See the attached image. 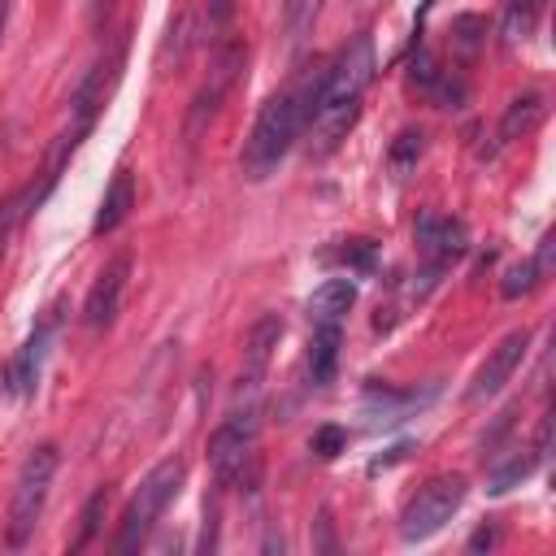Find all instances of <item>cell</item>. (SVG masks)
Instances as JSON below:
<instances>
[{
    "mask_svg": "<svg viewBox=\"0 0 556 556\" xmlns=\"http://www.w3.org/2000/svg\"><path fill=\"white\" fill-rule=\"evenodd\" d=\"M321 70L326 65L304 70L287 91H278L261 104V113H256V122L243 139V152H239L243 178H252V182L269 178L282 165V156L291 152V143L308 130V122L317 113V96H321Z\"/></svg>",
    "mask_w": 556,
    "mask_h": 556,
    "instance_id": "6da1fadb",
    "label": "cell"
},
{
    "mask_svg": "<svg viewBox=\"0 0 556 556\" xmlns=\"http://www.w3.org/2000/svg\"><path fill=\"white\" fill-rule=\"evenodd\" d=\"M187 482V460L182 456H165L161 465L148 469V478L139 482V491L130 495L126 513H122V526H117V539H113V552H139L143 539L152 534V526L161 521V513L178 500Z\"/></svg>",
    "mask_w": 556,
    "mask_h": 556,
    "instance_id": "7a4b0ae2",
    "label": "cell"
},
{
    "mask_svg": "<svg viewBox=\"0 0 556 556\" xmlns=\"http://www.w3.org/2000/svg\"><path fill=\"white\" fill-rule=\"evenodd\" d=\"M56 465H61V452L56 443H39L26 452L22 469H17V482H13V500H9V543L22 547L39 517H43V504H48V486L56 478Z\"/></svg>",
    "mask_w": 556,
    "mask_h": 556,
    "instance_id": "3957f363",
    "label": "cell"
},
{
    "mask_svg": "<svg viewBox=\"0 0 556 556\" xmlns=\"http://www.w3.org/2000/svg\"><path fill=\"white\" fill-rule=\"evenodd\" d=\"M465 491H469L465 473H434L430 482H421L417 495L400 513V539L404 543H421V539L439 534L456 517V508L465 504Z\"/></svg>",
    "mask_w": 556,
    "mask_h": 556,
    "instance_id": "277c9868",
    "label": "cell"
},
{
    "mask_svg": "<svg viewBox=\"0 0 556 556\" xmlns=\"http://www.w3.org/2000/svg\"><path fill=\"white\" fill-rule=\"evenodd\" d=\"M369 78H374V39L356 35L334 52V61H326L317 104H361Z\"/></svg>",
    "mask_w": 556,
    "mask_h": 556,
    "instance_id": "5b68a950",
    "label": "cell"
},
{
    "mask_svg": "<svg viewBox=\"0 0 556 556\" xmlns=\"http://www.w3.org/2000/svg\"><path fill=\"white\" fill-rule=\"evenodd\" d=\"M256 434H261V413L248 404V408H235L213 434H208V465L217 473V482H230L243 473V465L252 460L256 452Z\"/></svg>",
    "mask_w": 556,
    "mask_h": 556,
    "instance_id": "8992f818",
    "label": "cell"
},
{
    "mask_svg": "<svg viewBox=\"0 0 556 556\" xmlns=\"http://www.w3.org/2000/svg\"><path fill=\"white\" fill-rule=\"evenodd\" d=\"M239 70H243V43H222L213 52V70H208L204 87L195 91V100L187 109V143H195V135L213 122V113L222 109V100H226L230 83L239 78Z\"/></svg>",
    "mask_w": 556,
    "mask_h": 556,
    "instance_id": "52a82bcc",
    "label": "cell"
},
{
    "mask_svg": "<svg viewBox=\"0 0 556 556\" xmlns=\"http://www.w3.org/2000/svg\"><path fill=\"white\" fill-rule=\"evenodd\" d=\"M526 352H530V330H508L491 352H486V361L473 369V378H469V391H465V400H491V395H500L504 391V382L517 374V365L526 361Z\"/></svg>",
    "mask_w": 556,
    "mask_h": 556,
    "instance_id": "ba28073f",
    "label": "cell"
},
{
    "mask_svg": "<svg viewBox=\"0 0 556 556\" xmlns=\"http://www.w3.org/2000/svg\"><path fill=\"white\" fill-rule=\"evenodd\" d=\"M130 252H117L100 274H96V282H91V291H87V300H83V321H87V330H109L113 326V317H117V308H122V295H126V282H130Z\"/></svg>",
    "mask_w": 556,
    "mask_h": 556,
    "instance_id": "9c48e42d",
    "label": "cell"
},
{
    "mask_svg": "<svg viewBox=\"0 0 556 556\" xmlns=\"http://www.w3.org/2000/svg\"><path fill=\"white\" fill-rule=\"evenodd\" d=\"M417 248H421V265L447 274V265L460 261L465 248H469L465 222H456V217H439V213H421V222H417Z\"/></svg>",
    "mask_w": 556,
    "mask_h": 556,
    "instance_id": "30bf717a",
    "label": "cell"
},
{
    "mask_svg": "<svg viewBox=\"0 0 556 556\" xmlns=\"http://www.w3.org/2000/svg\"><path fill=\"white\" fill-rule=\"evenodd\" d=\"M52 334H56V317L48 313L30 334H26V343L13 352V361L4 365V395H30L35 391V382H39V374H43V356H48V343H52Z\"/></svg>",
    "mask_w": 556,
    "mask_h": 556,
    "instance_id": "8fae6325",
    "label": "cell"
},
{
    "mask_svg": "<svg viewBox=\"0 0 556 556\" xmlns=\"http://www.w3.org/2000/svg\"><path fill=\"white\" fill-rule=\"evenodd\" d=\"M278 339H282V317H278V313H265V317H256V321H252V330H248V343H243V374H239V395H243V391H252V387L265 378V369H269V361H274V348H278Z\"/></svg>",
    "mask_w": 556,
    "mask_h": 556,
    "instance_id": "7c38bea8",
    "label": "cell"
},
{
    "mask_svg": "<svg viewBox=\"0 0 556 556\" xmlns=\"http://www.w3.org/2000/svg\"><path fill=\"white\" fill-rule=\"evenodd\" d=\"M543 117H547V96H543V91H521V96H513L508 109H504V117H500V126H495V148H508V143L526 139V135H534V126H539Z\"/></svg>",
    "mask_w": 556,
    "mask_h": 556,
    "instance_id": "4fadbf2b",
    "label": "cell"
},
{
    "mask_svg": "<svg viewBox=\"0 0 556 556\" xmlns=\"http://www.w3.org/2000/svg\"><path fill=\"white\" fill-rule=\"evenodd\" d=\"M130 208H135V178H130V169H117L113 182H109L104 195H100L91 235H109V230H117V226L130 217Z\"/></svg>",
    "mask_w": 556,
    "mask_h": 556,
    "instance_id": "5bb4252c",
    "label": "cell"
},
{
    "mask_svg": "<svg viewBox=\"0 0 556 556\" xmlns=\"http://www.w3.org/2000/svg\"><path fill=\"white\" fill-rule=\"evenodd\" d=\"M339 343H343L339 321H317L313 343H308V382H313V387H326V382L334 378V365H339Z\"/></svg>",
    "mask_w": 556,
    "mask_h": 556,
    "instance_id": "9a60e30c",
    "label": "cell"
},
{
    "mask_svg": "<svg viewBox=\"0 0 556 556\" xmlns=\"http://www.w3.org/2000/svg\"><path fill=\"white\" fill-rule=\"evenodd\" d=\"M352 304H356V282L352 278H326L308 295V317L313 321H343Z\"/></svg>",
    "mask_w": 556,
    "mask_h": 556,
    "instance_id": "2e32d148",
    "label": "cell"
},
{
    "mask_svg": "<svg viewBox=\"0 0 556 556\" xmlns=\"http://www.w3.org/2000/svg\"><path fill=\"white\" fill-rule=\"evenodd\" d=\"M534 465H539V452H534V447H521V452H513L504 465H495V469L486 473V491H491V495H500V491L517 486L521 478H530V473H534Z\"/></svg>",
    "mask_w": 556,
    "mask_h": 556,
    "instance_id": "e0dca14e",
    "label": "cell"
},
{
    "mask_svg": "<svg viewBox=\"0 0 556 556\" xmlns=\"http://www.w3.org/2000/svg\"><path fill=\"white\" fill-rule=\"evenodd\" d=\"M104 504H109V486H96V491L87 495L83 513H78V539L70 543L74 552H83V547L96 539V530H100V517H104Z\"/></svg>",
    "mask_w": 556,
    "mask_h": 556,
    "instance_id": "ac0fdd59",
    "label": "cell"
},
{
    "mask_svg": "<svg viewBox=\"0 0 556 556\" xmlns=\"http://www.w3.org/2000/svg\"><path fill=\"white\" fill-rule=\"evenodd\" d=\"M539 282H543L539 265H534V261H517V265L500 278V295H504V300H521V295H530Z\"/></svg>",
    "mask_w": 556,
    "mask_h": 556,
    "instance_id": "d6986e66",
    "label": "cell"
},
{
    "mask_svg": "<svg viewBox=\"0 0 556 556\" xmlns=\"http://www.w3.org/2000/svg\"><path fill=\"white\" fill-rule=\"evenodd\" d=\"M282 9H287V35L291 39H304L313 30L317 13H321V0H287Z\"/></svg>",
    "mask_w": 556,
    "mask_h": 556,
    "instance_id": "ffe728a7",
    "label": "cell"
},
{
    "mask_svg": "<svg viewBox=\"0 0 556 556\" xmlns=\"http://www.w3.org/2000/svg\"><path fill=\"white\" fill-rule=\"evenodd\" d=\"M530 26H534V0H513L508 13H504V39L517 43V39L530 35Z\"/></svg>",
    "mask_w": 556,
    "mask_h": 556,
    "instance_id": "44dd1931",
    "label": "cell"
},
{
    "mask_svg": "<svg viewBox=\"0 0 556 556\" xmlns=\"http://www.w3.org/2000/svg\"><path fill=\"white\" fill-rule=\"evenodd\" d=\"M482 30H486L482 17H456V22H452V43L460 48V56H473V52H478Z\"/></svg>",
    "mask_w": 556,
    "mask_h": 556,
    "instance_id": "7402d4cb",
    "label": "cell"
},
{
    "mask_svg": "<svg viewBox=\"0 0 556 556\" xmlns=\"http://www.w3.org/2000/svg\"><path fill=\"white\" fill-rule=\"evenodd\" d=\"M26 217V204H22V191L17 195H9V200H0V265H4V252H9V239H13V230H17V222Z\"/></svg>",
    "mask_w": 556,
    "mask_h": 556,
    "instance_id": "603a6c76",
    "label": "cell"
},
{
    "mask_svg": "<svg viewBox=\"0 0 556 556\" xmlns=\"http://www.w3.org/2000/svg\"><path fill=\"white\" fill-rule=\"evenodd\" d=\"M343 447H348V430H343V426H321V430H313V452H317V456L330 460V456H339Z\"/></svg>",
    "mask_w": 556,
    "mask_h": 556,
    "instance_id": "cb8c5ba5",
    "label": "cell"
},
{
    "mask_svg": "<svg viewBox=\"0 0 556 556\" xmlns=\"http://www.w3.org/2000/svg\"><path fill=\"white\" fill-rule=\"evenodd\" d=\"M339 261L352 265V269H374V243L369 239H348L339 248Z\"/></svg>",
    "mask_w": 556,
    "mask_h": 556,
    "instance_id": "d4e9b609",
    "label": "cell"
},
{
    "mask_svg": "<svg viewBox=\"0 0 556 556\" xmlns=\"http://www.w3.org/2000/svg\"><path fill=\"white\" fill-rule=\"evenodd\" d=\"M421 156V130H404L395 143H391V165H408V161H417Z\"/></svg>",
    "mask_w": 556,
    "mask_h": 556,
    "instance_id": "484cf974",
    "label": "cell"
},
{
    "mask_svg": "<svg viewBox=\"0 0 556 556\" xmlns=\"http://www.w3.org/2000/svg\"><path fill=\"white\" fill-rule=\"evenodd\" d=\"M235 17V0H208V22L213 26H226Z\"/></svg>",
    "mask_w": 556,
    "mask_h": 556,
    "instance_id": "4316f807",
    "label": "cell"
},
{
    "mask_svg": "<svg viewBox=\"0 0 556 556\" xmlns=\"http://www.w3.org/2000/svg\"><path fill=\"white\" fill-rule=\"evenodd\" d=\"M4 26H9V0H0V35H4Z\"/></svg>",
    "mask_w": 556,
    "mask_h": 556,
    "instance_id": "83f0119b",
    "label": "cell"
},
{
    "mask_svg": "<svg viewBox=\"0 0 556 556\" xmlns=\"http://www.w3.org/2000/svg\"><path fill=\"white\" fill-rule=\"evenodd\" d=\"M278 4H287V0H278Z\"/></svg>",
    "mask_w": 556,
    "mask_h": 556,
    "instance_id": "f1b7e54d",
    "label": "cell"
}]
</instances>
